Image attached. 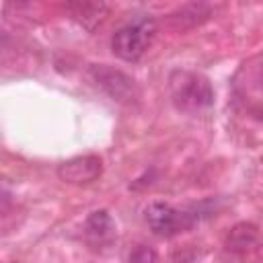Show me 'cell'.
<instances>
[{"label":"cell","instance_id":"obj_3","mask_svg":"<svg viewBox=\"0 0 263 263\" xmlns=\"http://www.w3.org/2000/svg\"><path fill=\"white\" fill-rule=\"evenodd\" d=\"M146 224L148 228L162 238H171L183 230H187L191 224H195V220H199V216L195 212L189 210H177L166 201H152L146 208Z\"/></svg>","mask_w":263,"mask_h":263},{"label":"cell","instance_id":"obj_6","mask_svg":"<svg viewBox=\"0 0 263 263\" xmlns=\"http://www.w3.org/2000/svg\"><path fill=\"white\" fill-rule=\"evenodd\" d=\"M257 238H259L257 226L251 222H240L230 228V232L226 236V249L234 251V253H245L257 242Z\"/></svg>","mask_w":263,"mask_h":263},{"label":"cell","instance_id":"obj_1","mask_svg":"<svg viewBox=\"0 0 263 263\" xmlns=\"http://www.w3.org/2000/svg\"><path fill=\"white\" fill-rule=\"evenodd\" d=\"M168 92L175 107L183 113H199L214 105V88L199 72L173 70L168 74Z\"/></svg>","mask_w":263,"mask_h":263},{"label":"cell","instance_id":"obj_5","mask_svg":"<svg viewBox=\"0 0 263 263\" xmlns=\"http://www.w3.org/2000/svg\"><path fill=\"white\" fill-rule=\"evenodd\" d=\"M103 175V160L97 154L72 156L58 164V177L70 185H88Z\"/></svg>","mask_w":263,"mask_h":263},{"label":"cell","instance_id":"obj_7","mask_svg":"<svg viewBox=\"0 0 263 263\" xmlns=\"http://www.w3.org/2000/svg\"><path fill=\"white\" fill-rule=\"evenodd\" d=\"M84 230H86V234H88L92 240L103 242V240H107V238L113 236L115 224H113V218L109 216L107 210H97V212H92V214L86 218Z\"/></svg>","mask_w":263,"mask_h":263},{"label":"cell","instance_id":"obj_8","mask_svg":"<svg viewBox=\"0 0 263 263\" xmlns=\"http://www.w3.org/2000/svg\"><path fill=\"white\" fill-rule=\"evenodd\" d=\"M154 259H156V253H152L146 247H138L134 253H129V261H154Z\"/></svg>","mask_w":263,"mask_h":263},{"label":"cell","instance_id":"obj_2","mask_svg":"<svg viewBox=\"0 0 263 263\" xmlns=\"http://www.w3.org/2000/svg\"><path fill=\"white\" fill-rule=\"evenodd\" d=\"M154 33H156V23L152 18H138L115 31L111 39V49L115 58L134 64L148 51Z\"/></svg>","mask_w":263,"mask_h":263},{"label":"cell","instance_id":"obj_4","mask_svg":"<svg viewBox=\"0 0 263 263\" xmlns=\"http://www.w3.org/2000/svg\"><path fill=\"white\" fill-rule=\"evenodd\" d=\"M90 78L92 82L97 84V88H101L109 99L113 101H132L136 97V84L134 80L123 74L121 70H115V68H109L105 64H95L90 66Z\"/></svg>","mask_w":263,"mask_h":263}]
</instances>
